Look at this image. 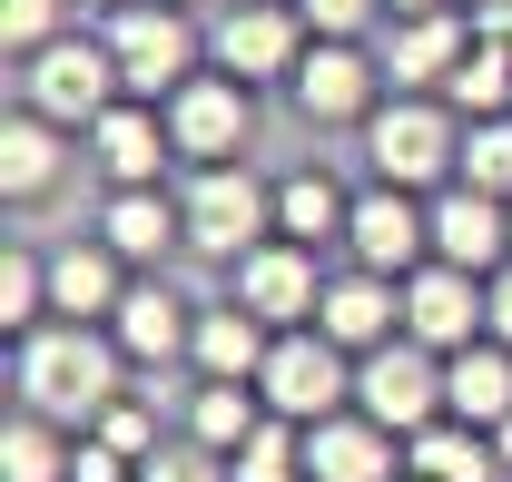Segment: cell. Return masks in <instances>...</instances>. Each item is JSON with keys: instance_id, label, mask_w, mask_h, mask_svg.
Listing matches in <instances>:
<instances>
[{"instance_id": "6da1fadb", "label": "cell", "mask_w": 512, "mask_h": 482, "mask_svg": "<svg viewBox=\"0 0 512 482\" xmlns=\"http://www.w3.org/2000/svg\"><path fill=\"white\" fill-rule=\"evenodd\" d=\"M10 394H20L30 414L89 433V423L128 394V355H119V335H109V325L50 315L40 335H20V355H10Z\"/></svg>"}, {"instance_id": "7a4b0ae2", "label": "cell", "mask_w": 512, "mask_h": 482, "mask_svg": "<svg viewBox=\"0 0 512 482\" xmlns=\"http://www.w3.org/2000/svg\"><path fill=\"white\" fill-rule=\"evenodd\" d=\"M99 40L119 60V89L128 99H158V109L207 69V20L188 0H119V10H99Z\"/></svg>"}, {"instance_id": "3957f363", "label": "cell", "mask_w": 512, "mask_h": 482, "mask_svg": "<svg viewBox=\"0 0 512 482\" xmlns=\"http://www.w3.org/2000/svg\"><path fill=\"white\" fill-rule=\"evenodd\" d=\"M365 168H375L384 187H414V197L453 187L463 178V119H453V99L394 89L375 119H365Z\"/></svg>"}, {"instance_id": "277c9868", "label": "cell", "mask_w": 512, "mask_h": 482, "mask_svg": "<svg viewBox=\"0 0 512 482\" xmlns=\"http://www.w3.org/2000/svg\"><path fill=\"white\" fill-rule=\"evenodd\" d=\"M20 79V109H40V119H60L69 138H89V128L119 109L128 89H119V60H109V40L99 30H60L50 50H30V60H10Z\"/></svg>"}, {"instance_id": "5b68a950", "label": "cell", "mask_w": 512, "mask_h": 482, "mask_svg": "<svg viewBox=\"0 0 512 482\" xmlns=\"http://www.w3.org/2000/svg\"><path fill=\"white\" fill-rule=\"evenodd\" d=\"M178 207H188V256H207V266H237L247 246H266V237H276V187L256 178L247 158L188 168Z\"/></svg>"}, {"instance_id": "8992f818", "label": "cell", "mask_w": 512, "mask_h": 482, "mask_svg": "<svg viewBox=\"0 0 512 482\" xmlns=\"http://www.w3.org/2000/svg\"><path fill=\"white\" fill-rule=\"evenodd\" d=\"M286 99H296V119L306 128H365L394 99V79H384V50L375 40H316L296 79H286Z\"/></svg>"}, {"instance_id": "52a82bcc", "label": "cell", "mask_w": 512, "mask_h": 482, "mask_svg": "<svg viewBox=\"0 0 512 482\" xmlns=\"http://www.w3.org/2000/svg\"><path fill=\"white\" fill-rule=\"evenodd\" d=\"M256 394H266V414H286V423H325V414L355 404V355L325 325H286L266 374H256Z\"/></svg>"}, {"instance_id": "ba28073f", "label": "cell", "mask_w": 512, "mask_h": 482, "mask_svg": "<svg viewBox=\"0 0 512 482\" xmlns=\"http://www.w3.org/2000/svg\"><path fill=\"white\" fill-rule=\"evenodd\" d=\"M355 414H375L384 433H424V423L453 414L444 394V355L434 345H414V335H394V345H375V355H355Z\"/></svg>"}, {"instance_id": "9c48e42d", "label": "cell", "mask_w": 512, "mask_h": 482, "mask_svg": "<svg viewBox=\"0 0 512 482\" xmlns=\"http://www.w3.org/2000/svg\"><path fill=\"white\" fill-rule=\"evenodd\" d=\"M306 50H316V30H306V10H296V0H227V10L207 20V60L237 69L247 89H266V79L286 89Z\"/></svg>"}, {"instance_id": "30bf717a", "label": "cell", "mask_w": 512, "mask_h": 482, "mask_svg": "<svg viewBox=\"0 0 512 482\" xmlns=\"http://www.w3.org/2000/svg\"><path fill=\"white\" fill-rule=\"evenodd\" d=\"M168 138H178V168H217V158H247L256 148V89L237 69H197L188 89L168 99Z\"/></svg>"}, {"instance_id": "8fae6325", "label": "cell", "mask_w": 512, "mask_h": 482, "mask_svg": "<svg viewBox=\"0 0 512 482\" xmlns=\"http://www.w3.org/2000/svg\"><path fill=\"white\" fill-rule=\"evenodd\" d=\"M345 256L355 266H375V276H414V266H434V197H414V187H355V217H345Z\"/></svg>"}, {"instance_id": "7c38bea8", "label": "cell", "mask_w": 512, "mask_h": 482, "mask_svg": "<svg viewBox=\"0 0 512 482\" xmlns=\"http://www.w3.org/2000/svg\"><path fill=\"white\" fill-rule=\"evenodd\" d=\"M227 296L286 335V325H316V305H325V266H316V246L266 237V246H247V256L227 266Z\"/></svg>"}, {"instance_id": "4fadbf2b", "label": "cell", "mask_w": 512, "mask_h": 482, "mask_svg": "<svg viewBox=\"0 0 512 482\" xmlns=\"http://www.w3.org/2000/svg\"><path fill=\"white\" fill-rule=\"evenodd\" d=\"M404 335L414 345H434V355H463V345H483L493 335V296H483V276L473 266H414L404 276Z\"/></svg>"}, {"instance_id": "5bb4252c", "label": "cell", "mask_w": 512, "mask_h": 482, "mask_svg": "<svg viewBox=\"0 0 512 482\" xmlns=\"http://www.w3.org/2000/svg\"><path fill=\"white\" fill-rule=\"evenodd\" d=\"M473 40H483V30H473V10H463V0H453V10H414V20H384V79H394V89H434V99H444V79L463 60H473Z\"/></svg>"}, {"instance_id": "9a60e30c", "label": "cell", "mask_w": 512, "mask_h": 482, "mask_svg": "<svg viewBox=\"0 0 512 482\" xmlns=\"http://www.w3.org/2000/svg\"><path fill=\"white\" fill-rule=\"evenodd\" d=\"M434 256L444 266H473V276L512 266V197H493V187H473V178L434 187Z\"/></svg>"}, {"instance_id": "2e32d148", "label": "cell", "mask_w": 512, "mask_h": 482, "mask_svg": "<svg viewBox=\"0 0 512 482\" xmlns=\"http://www.w3.org/2000/svg\"><path fill=\"white\" fill-rule=\"evenodd\" d=\"M89 158H99V178H109V187H158L168 168H178L168 109H158V99H119L109 119L89 128Z\"/></svg>"}, {"instance_id": "e0dca14e", "label": "cell", "mask_w": 512, "mask_h": 482, "mask_svg": "<svg viewBox=\"0 0 512 482\" xmlns=\"http://www.w3.org/2000/svg\"><path fill=\"white\" fill-rule=\"evenodd\" d=\"M404 473V433H384L375 414H325L306 423V482H394Z\"/></svg>"}, {"instance_id": "ac0fdd59", "label": "cell", "mask_w": 512, "mask_h": 482, "mask_svg": "<svg viewBox=\"0 0 512 482\" xmlns=\"http://www.w3.org/2000/svg\"><path fill=\"white\" fill-rule=\"evenodd\" d=\"M316 325L345 345V355H375L404 335V276H375V266H345V276H325V305Z\"/></svg>"}, {"instance_id": "d6986e66", "label": "cell", "mask_w": 512, "mask_h": 482, "mask_svg": "<svg viewBox=\"0 0 512 482\" xmlns=\"http://www.w3.org/2000/svg\"><path fill=\"white\" fill-rule=\"evenodd\" d=\"M69 138L60 119H40V109H10L0 119V207H50L69 178Z\"/></svg>"}, {"instance_id": "ffe728a7", "label": "cell", "mask_w": 512, "mask_h": 482, "mask_svg": "<svg viewBox=\"0 0 512 482\" xmlns=\"http://www.w3.org/2000/svg\"><path fill=\"white\" fill-rule=\"evenodd\" d=\"M109 335H119V355L128 364H178L197 345V305L168 286V276H128V296L119 315H109Z\"/></svg>"}, {"instance_id": "44dd1931", "label": "cell", "mask_w": 512, "mask_h": 482, "mask_svg": "<svg viewBox=\"0 0 512 482\" xmlns=\"http://www.w3.org/2000/svg\"><path fill=\"white\" fill-rule=\"evenodd\" d=\"M128 266L109 237H69V246H50V315H79V325H109L119 315V296H128Z\"/></svg>"}, {"instance_id": "7402d4cb", "label": "cell", "mask_w": 512, "mask_h": 482, "mask_svg": "<svg viewBox=\"0 0 512 482\" xmlns=\"http://www.w3.org/2000/svg\"><path fill=\"white\" fill-rule=\"evenodd\" d=\"M99 237L119 246L138 276H158V266L188 246V207H178L168 187H109V207H99Z\"/></svg>"}, {"instance_id": "603a6c76", "label": "cell", "mask_w": 512, "mask_h": 482, "mask_svg": "<svg viewBox=\"0 0 512 482\" xmlns=\"http://www.w3.org/2000/svg\"><path fill=\"white\" fill-rule=\"evenodd\" d=\"M266 355H276V325H266V315H247L237 296L197 305V345H188L197 374H217V384H256Z\"/></svg>"}, {"instance_id": "cb8c5ba5", "label": "cell", "mask_w": 512, "mask_h": 482, "mask_svg": "<svg viewBox=\"0 0 512 482\" xmlns=\"http://www.w3.org/2000/svg\"><path fill=\"white\" fill-rule=\"evenodd\" d=\"M404 473H424V482H503V453H493L483 423L444 414V423H424V433L404 443Z\"/></svg>"}, {"instance_id": "d4e9b609", "label": "cell", "mask_w": 512, "mask_h": 482, "mask_svg": "<svg viewBox=\"0 0 512 482\" xmlns=\"http://www.w3.org/2000/svg\"><path fill=\"white\" fill-rule=\"evenodd\" d=\"M444 394H453V414L463 423H493L512 414V345L503 335H483V345H463V355H444Z\"/></svg>"}, {"instance_id": "484cf974", "label": "cell", "mask_w": 512, "mask_h": 482, "mask_svg": "<svg viewBox=\"0 0 512 482\" xmlns=\"http://www.w3.org/2000/svg\"><path fill=\"white\" fill-rule=\"evenodd\" d=\"M345 217H355V197L325 178V168L276 178V237H296V246H345Z\"/></svg>"}, {"instance_id": "4316f807", "label": "cell", "mask_w": 512, "mask_h": 482, "mask_svg": "<svg viewBox=\"0 0 512 482\" xmlns=\"http://www.w3.org/2000/svg\"><path fill=\"white\" fill-rule=\"evenodd\" d=\"M69 453H79L69 423L10 404V423H0V482H69Z\"/></svg>"}, {"instance_id": "83f0119b", "label": "cell", "mask_w": 512, "mask_h": 482, "mask_svg": "<svg viewBox=\"0 0 512 482\" xmlns=\"http://www.w3.org/2000/svg\"><path fill=\"white\" fill-rule=\"evenodd\" d=\"M256 423H266V394H256V384H217V374H197V394H188V443L237 453Z\"/></svg>"}, {"instance_id": "f1b7e54d", "label": "cell", "mask_w": 512, "mask_h": 482, "mask_svg": "<svg viewBox=\"0 0 512 482\" xmlns=\"http://www.w3.org/2000/svg\"><path fill=\"white\" fill-rule=\"evenodd\" d=\"M444 99H453L463 128H473V119H512V50H503V40H473V60L444 79Z\"/></svg>"}, {"instance_id": "f546056e", "label": "cell", "mask_w": 512, "mask_h": 482, "mask_svg": "<svg viewBox=\"0 0 512 482\" xmlns=\"http://www.w3.org/2000/svg\"><path fill=\"white\" fill-rule=\"evenodd\" d=\"M50 325V256L40 246H0V335H40Z\"/></svg>"}, {"instance_id": "4dcf8cb0", "label": "cell", "mask_w": 512, "mask_h": 482, "mask_svg": "<svg viewBox=\"0 0 512 482\" xmlns=\"http://www.w3.org/2000/svg\"><path fill=\"white\" fill-rule=\"evenodd\" d=\"M227 482H306V423H286V414H266L227 453Z\"/></svg>"}, {"instance_id": "1f68e13d", "label": "cell", "mask_w": 512, "mask_h": 482, "mask_svg": "<svg viewBox=\"0 0 512 482\" xmlns=\"http://www.w3.org/2000/svg\"><path fill=\"white\" fill-rule=\"evenodd\" d=\"M60 30H79V0H0V60H30Z\"/></svg>"}, {"instance_id": "d6a6232c", "label": "cell", "mask_w": 512, "mask_h": 482, "mask_svg": "<svg viewBox=\"0 0 512 482\" xmlns=\"http://www.w3.org/2000/svg\"><path fill=\"white\" fill-rule=\"evenodd\" d=\"M463 178L493 187V197H512V119H473L463 128Z\"/></svg>"}, {"instance_id": "836d02e7", "label": "cell", "mask_w": 512, "mask_h": 482, "mask_svg": "<svg viewBox=\"0 0 512 482\" xmlns=\"http://www.w3.org/2000/svg\"><path fill=\"white\" fill-rule=\"evenodd\" d=\"M89 433H99V443H119L128 463H148V453H158V394H119Z\"/></svg>"}, {"instance_id": "e575fe53", "label": "cell", "mask_w": 512, "mask_h": 482, "mask_svg": "<svg viewBox=\"0 0 512 482\" xmlns=\"http://www.w3.org/2000/svg\"><path fill=\"white\" fill-rule=\"evenodd\" d=\"M296 10L316 40H384V20H394L384 0H296Z\"/></svg>"}, {"instance_id": "d590c367", "label": "cell", "mask_w": 512, "mask_h": 482, "mask_svg": "<svg viewBox=\"0 0 512 482\" xmlns=\"http://www.w3.org/2000/svg\"><path fill=\"white\" fill-rule=\"evenodd\" d=\"M138 482H227V453H207V443H158Z\"/></svg>"}, {"instance_id": "8d00e7d4", "label": "cell", "mask_w": 512, "mask_h": 482, "mask_svg": "<svg viewBox=\"0 0 512 482\" xmlns=\"http://www.w3.org/2000/svg\"><path fill=\"white\" fill-rule=\"evenodd\" d=\"M69 482H138V463H128L119 443H99V433H79V453H69Z\"/></svg>"}, {"instance_id": "74e56055", "label": "cell", "mask_w": 512, "mask_h": 482, "mask_svg": "<svg viewBox=\"0 0 512 482\" xmlns=\"http://www.w3.org/2000/svg\"><path fill=\"white\" fill-rule=\"evenodd\" d=\"M483 296H493V335L512 345V266H493V276H483Z\"/></svg>"}, {"instance_id": "f35d334b", "label": "cell", "mask_w": 512, "mask_h": 482, "mask_svg": "<svg viewBox=\"0 0 512 482\" xmlns=\"http://www.w3.org/2000/svg\"><path fill=\"white\" fill-rule=\"evenodd\" d=\"M384 10H394V20H414V10H453V0H384Z\"/></svg>"}, {"instance_id": "ab89813d", "label": "cell", "mask_w": 512, "mask_h": 482, "mask_svg": "<svg viewBox=\"0 0 512 482\" xmlns=\"http://www.w3.org/2000/svg\"><path fill=\"white\" fill-rule=\"evenodd\" d=\"M493 453H503V473H512V414H503V423H493Z\"/></svg>"}, {"instance_id": "60d3db41", "label": "cell", "mask_w": 512, "mask_h": 482, "mask_svg": "<svg viewBox=\"0 0 512 482\" xmlns=\"http://www.w3.org/2000/svg\"><path fill=\"white\" fill-rule=\"evenodd\" d=\"M79 10H119V0H79Z\"/></svg>"}, {"instance_id": "b9f144b4", "label": "cell", "mask_w": 512, "mask_h": 482, "mask_svg": "<svg viewBox=\"0 0 512 482\" xmlns=\"http://www.w3.org/2000/svg\"><path fill=\"white\" fill-rule=\"evenodd\" d=\"M463 10H493V0H463Z\"/></svg>"}, {"instance_id": "7bdbcfd3", "label": "cell", "mask_w": 512, "mask_h": 482, "mask_svg": "<svg viewBox=\"0 0 512 482\" xmlns=\"http://www.w3.org/2000/svg\"><path fill=\"white\" fill-rule=\"evenodd\" d=\"M394 482H424V473H394Z\"/></svg>"}, {"instance_id": "ee69618b", "label": "cell", "mask_w": 512, "mask_h": 482, "mask_svg": "<svg viewBox=\"0 0 512 482\" xmlns=\"http://www.w3.org/2000/svg\"><path fill=\"white\" fill-rule=\"evenodd\" d=\"M188 10H197V0H188Z\"/></svg>"}]
</instances>
